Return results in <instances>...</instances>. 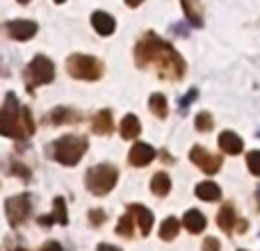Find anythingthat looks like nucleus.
<instances>
[{
	"label": "nucleus",
	"mask_w": 260,
	"mask_h": 251,
	"mask_svg": "<svg viewBox=\"0 0 260 251\" xmlns=\"http://www.w3.org/2000/svg\"><path fill=\"white\" fill-rule=\"evenodd\" d=\"M135 64L139 69L155 67L157 73L167 80H180L185 76V59L171 44L155 35V32H146L135 46Z\"/></svg>",
	"instance_id": "f257e3e1"
},
{
	"label": "nucleus",
	"mask_w": 260,
	"mask_h": 251,
	"mask_svg": "<svg viewBox=\"0 0 260 251\" xmlns=\"http://www.w3.org/2000/svg\"><path fill=\"white\" fill-rule=\"evenodd\" d=\"M35 133V121L27 108H21L14 94H7L0 110V135L5 137H27Z\"/></svg>",
	"instance_id": "f03ea898"
},
{
	"label": "nucleus",
	"mask_w": 260,
	"mask_h": 251,
	"mask_svg": "<svg viewBox=\"0 0 260 251\" xmlns=\"http://www.w3.org/2000/svg\"><path fill=\"white\" fill-rule=\"evenodd\" d=\"M85 151H87V139L78 137V135H64L53 144V158L59 165L67 167L78 165V160L85 155Z\"/></svg>",
	"instance_id": "7ed1b4c3"
},
{
	"label": "nucleus",
	"mask_w": 260,
	"mask_h": 251,
	"mask_svg": "<svg viewBox=\"0 0 260 251\" xmlns=\"http://www.w3.org/2000/svg\"><path fill=\"white\" fill-rule=\"evenodd\" d=\"M119 178V171L117 167L112 165H99V167H91L87 171V190L96 197H103V194L112 192V187L117 185Z\"/></svg>",
	"instance_id": "20e7f679"
},
{
	"label": "nucleus",
	"mask_w": 260,
	"mask_h": 251,
	"mask_svg": "<svg viewBox=\"0 0 260 251\" xmlns=\"http://www.w3.org/2000/svg\"><path fill=\"white\" fill-rule=\"evenodd\" d=\"M69 76L78 78V80H99L103 76V64L91 55H71L67 59Z\"/></svg>",
	"instance_id": "39448f33"
},
{
	"label": "nucleus",
	"mask_w": 260,
	"mask_h": 251,
	"mask_svg": "<svg viewBox=\"0 0 260 251\" xmlns=\"http://www.w3.org/2000/svg\"><path fill=\"white\" fill-rule=\"evenodd\" d=\"M55 78V67L48 57L44 55H37L25 69V80L27 87H39V85H48Z\"/></svg>",
	"instance_id": "423d86ee"
},
{
	"label": "nucleus",
	"mask_w": 260,
	"mask_h": 251,
	"mask_svg": "<svg viewBox=\"0 0 260 251\" xmlns=\"http://www.w3.org/2000/svg\"><path fill=\"white\" fill-rule=\"evenodd\" d=\"M30 208H32V201L27 194H18V197L7 199L5 212H7V217H9V224L12 226L23 224V222L27 219V215H30Z\"/></svg>",
	"instance_id": "0eeeda50"
},
{
	"label": "nucleus",
	"mask_w": 260,
	"mask_h": 251,
	"mask_svg": "<svg viewBox=\"0 0 260 251\" xmlns=\"http://www.w3.org/2000/svg\"><path fill=\"white\" fill-rule=\"evenodd\" d=\"M189 158H192L194 165L201 171H206V174H217V171L221 169V160L217 155H212V153H208L203 146H194Z\"/></svg>",
	"instance_id": "6e6552de"
},
{
	"label": "nucleus",
	"mask_w": 260,
	"mask_h": 251,
	"mask_svg": "<svg viewBox=\"0 0 260 251\" xmlns=\"http://www.w3.org/2000/svg\"><path fill=\"white\" fill-rule=\"evenodd\" d=\"M37 23L35 21H9L7 23V35L12 39H18V41H27L37 35Z\"/></svg>",
	"instance_id": "1a4fd4ad"
},
{
	"label": "nucleus",
	"mask_w": 260,
	"mask_h": 251,
	"mask_svg": "<svg viewBox=\"0 0 260 251\" xmlns=\"http://www.w3.org/2000/svg\"><path fill=\"white\" fill-rule=\"evenodd\" d=\"M128 215L133 217V222H137V224H139V231H142V235H148V233H151L153 212L148 210V208L139 206V203H133V206H128Z\"/></svg>",
	"instance_id": "9d476101"
},
{
	"label": "nucleus",
	"mask_w": 260,
	"mask_h": 251,
	"mask_svg": "<svg viewBox=\"0 0 260 251\" xmlns=\"http://www.w3.org/2000/svg\"><path fill=\"white\" fill-rule=\"evenodd\" d=\"M153 158H155L153 146H148V144H144V142H137L128 153V160L133 167H146Z\"/></svg>",
	"instance_id": "9b49d317"
},
{
	"label": "nucleus",
	"mask_w": 260,
	"mask_h": 251,
	"mask_svg": "<svg viewBox=\"0 0 260 251\" xmlns=\"http://www.w3.org/2000/svg\"><path fill=\"white\" fill-rule=\"evenodd\" d=\"M91 25H94V30L99 35L110 37L114 32V27H117V23H114V18L108 12H94L91 14Z\"/></svg>",
	"instance_id": "f8f14e48"
},
{
	"label": "nucleus",
	"mask_w": 260,
	"mask_h": 251,
	"mask_svg": "<svg viewBox=\"0 0 260 251\" xmlns=\"http://www.w3.org/2000/svg\"><path fill=\"white\" fill-rule=\"evenodd\" d=\"M185 9V16H187V23L194 27H203V7L201 0H180Z\"/></svg>",
	"instance_id": "ddd939ff"
},
{
	"label": "nucleus",
	"mask_w": 260,
	"mask_h": 251,
	"mask_svg": "<svg viewBox=\"0 0 260 251\" xmlns=\"http://www.w3.org/2000/svg\"><path fill=\"white\" fill-rule=\"evenodd\" d=\"M219 148L226 155H238V153H242V139L235 133H231V130H224L219 135Z\"/></svg>",
	"instance_id": "4468645a"
},
{
	"label": "nucleus",
	"mask_w": 260,
	"mask_h": 251,
	"mask_svg": "<svg viewBox=\"0 0 260 251\" xmlns=\"http://www.w3.org/2000/svg\"><path fill=\"white\" fill-rule=\"evenodd\" d=\"M183 226L189 233H203V231H206V217L199 210H187L183 217Z\"/></svg>",
	"instance_id": "2eb2a0df"
},
{
	"label": "nucleus",
	"mask_w": 260,
	"mask_h": 251,
	"mask_svg": "<svg viewBox=\"0 0 260 251\" xmlns=\"http://www.w3.org/2000/svg\"><path fill=\"white\" fill-rule=\"evenodd\" d=\"M112 112L110 110H101L99 114L94 117V125H91V130H94L96 135H110L112 133Z\"/></svg>",
	"instance_id": "dca6fc26"
},
{
	"label": "nucleus",
	"mask_w": 260,
	"mask_h": 251,
	"mask_svg": "<svg viewBox=\"0 0 260 251\" xmlns=\"http://www.w3.org/2000/svg\"><path fill=\"white\" fill-rule=\"evenodd\" d=\"M197 197L201 199V201H219L221 199V190L217 183H212V180H206V183L197 185Z\"/></svg>",
	"instance_id": "f3484780"
},
{
	"label": "nucleus",
	"mask_w": 260,
	"mask_h": 251,
	"mask_svg": "<svg viewBox=\"0 0 260 251\" xmlns=\"http://www.w3.org/2000/svg\"><path fill=\"white\" fill-rule=\"evenodd\" d=\"M217 224H219V229L226 231V233H231V231H233V226L238 224V215H235V210H233V206H231V203H226V206L219 210Z\"/></svg>",
	"instance_id": "a211bd4d"
},
{
	"label": "nucleus",
	"mask_w": 260,
	"mask_h": 251,
	"mask_svg": "<svg viewBox=\"0 0 260 251\" xmlns=\"http://www.w3.org/2000/svg\"><path fill=\"white\" fill-rule=\"evenodd\" d=\"M119 130H121V137L123 139H135L139 135V130H142V125H139V119L135 117V114H126Z\"/></svg>",
	"instance_id": "6ab92c4d"
},
{
	"label": "nucleus",
	"mask_w": 260,
	"mask_h": 251,
	"mask_svg": "<svg viewBox=\"0 0 260 251\" xmlns=\"http://www.w3.org/2000/svg\"><path fill=\"white\" fill-rule=\"evenodd\" d=\"M169 190H171V180H169V176L167 174H155L151 178V192L153 194H157V197H167L169 194Z\"/></svg>",
	"instance_id": "aec40b11"
},
{
	"label": "nucleus",
	"mask_w": 260,
	"mask_h": 251,
	"mask_svg": "<svg viewBox=\"0 0 260 251\" xmlns=\"http://www.w3.org/2000/svg\"><path fill=\"white\" fill-rule=\"evenodd\" d=\"M148 105H151V112L155 114L157 119H165L167 114H169V105H167V99L162 94H153Z\"/></svg>",
	"instance_id": "412c9836"
},
{
	"label": "nucleus",
	"mask_w": 260,
	"mask_h": 251,
	"mask_svg": "<svg viewBox=\"0 0 260 251\" xmlns=\"http://www.w3.org/2000/svg\"><path fill=\"white\" fill-rule=\"evenodd\" d=\"M178 229H180V222L174 219V217H169V219L160 226V238L162 240H174L176 235H178Z\"/></svg>",
	"instance_id": "4be33fe9"
},
{
	"label": "nucleus",
	"mask_w": 260,
	"mask_h": 251,
	"mask_svg": "<svg viewBox=\"0 0 260 251\" xmlns=\"http://www.w3.org/2000/svg\"><path fill=\"white\" fill-rule=\"evenodd\" d=\"M50 121L53 123H67V121H78V114L71 112L69 108H57L50 114Z\"/></svg>",
	"instance_id": "5701e85b"
},
{
	"label": "nucleus",
	"mask_w": 260,
	"mask_h": 251,
	"mask_svg": "<svg viewBox=\"0 0 260 251\" xmlns=\"http://www.w3.org/2000/svg\"><path fill=\"white\" fill-rule=\"evenodd\" d=\"M53 206H55V215H53V219H57L59 224H67V203H64V199L62 197H57L53 201Z\"/></svg>",
	"instance_id": "b1692460"
},
{
	"label": "nucleus",
	"mask_w": 260,
	"mask_h": 251,
	"mask_svg": "<svg viewBox=\"0 0 260 251\" xmlns=\"http://www.w3.org/2000/svg\"><path fill=\"white\" fill-rule=\"evenodd\" d=\"M117 233L123 235V238H130V235H133V217L130 215L121 217V222L117 224Z\"/></svg>",
	"instance_id": "393cba45"
},
{
	"label": "nucleus",
	"mask_w": 260,
	"mask_h": 251,
	"mask_svg": "<svg viewBox=\"0 0 260 251\" xmlns=\"http://www.w3.org/2000/svg\"><path fill=\"white\" fill-rule=\"evenodd\" d=\"M247 167L253 176H260V151L247 153Z\"/></svg>",
	"instance_id": "a878e982"
},
{
	"label": "nucleus",
	"mask_w": 260,
	"mask_h": 251,
	"mask_svg": "<svg viewBox=\"0 0 260 251\" xmlns=\"http://www.w3.org/2000/svg\"><path fill=\"white\" fill-rule=\"evenodd\" d=\"M194 125H197V130H201V133H208V130H212V117L208 112H201L194 119Z\"/></svg>",
	"instance_id": "bb28decb"
},
{
	"label": "nucleus",
	"mask_w": 260,
	"mask_h": 251,
	"mask_svg": "<svg viewBox=\"0 0 260 251\" xmlns=\"http://www.w3.org/2000/svg\"><path fill=\"white\" fill-rule=\"evenodd\" d=\"M89 222H91L94 226L103 224V222H105V212H103V210H91V212H89Z\"/></svg>",
	"instance_id": "cd10ccee"
},
{
	"label": "nucleus",
	"mask_w": 260,
	"mask_h": 251,
	"mask_svg": "<svg viewBox=\"0 0 260 251\" xmlns=\"http://www.w3.org/2000/svg\"><path fill=\"white\" fill-rule=\"evenodd\" d=\"M203 251H219V240L217 238H206L203 240Z\"/></svg>",
	"instance_id": "c85d7f7f"
},
{
	"label": "nucleus",
	"mask_w": 260,
	"mask_h": 251,
	"mask_svg": "<svg viewBox=\"0 0 260 251\" xmlns=\"http://www.w3.org/2000/svg\"><path fill=\"white\" fill-rule=\"evenodd\" d=\"M194 99H197V89H192V91H189V94L187 96H185V99L183 101H180V110H183V112H185V108H187V105L189 103H192V101Z\"/></svg>",
	"instance_id": "c756f323"
},
{
	"label": "nucleus",
	"mask_w": 260,
	"mask_h": 251,
	"mask_svg": "<svg viewBox=\"0 0 260 251\" xmlns=\"http://www.w3.org/2000/svg\"><path fill=\"white\" fill-rule=\"evenodd\" d=\"M12 171H14V174H18V176H21L23 180H27V178H30V169H25V167H21V165L12 167Z\"/></svg>",
	"instance_id": "7c9ffc66"
},
{
	"label": "nucleus",
	"mask_w": 260,
	"mask_h": 251,
	"mask_svg": "<svg viewBox=\"0 0 260 251\" xmlns=\"http://www.w3.org/2000/svg\"><path fill=\"white\" fill-rule=\"evenodd\" d=\"M39 251H62V247H59L57 242H53V240H50V242H46L44 247H41Z\"/></svg>",
	"instance_id": "2f4dec72"
},
{
	"label": "nucleus",
	"mask_w": 260,
	"mask_h": 251,
	"mask_svg": "<svg viewBox=\"0 0 260 251\" xmlns=\"http://www.w3.org/2000/svg\"><path fill=\"white\" fill-rule=\"evenodd\" d=\"M99 251H121V249L112 247V244H99Z\"/></svg>",
	"instance_id": "473e14b6"
},
{
	"label": "nucleus",
	"mask_w": 260,
	"mask_h": 251,
	"mask_svg": "<svg viewBox=\"0 0 260 251\" xmlns=\"http://www.w3.org/2000/svg\"><path fill=\"white\" fill-rule=\"evenodd\" d=\"M144 0H126V5L128 7H139V5H142Z\"/></svg>",
	"instance_id": "72a5a7b5"
},
{
	"label": "nucleus",
	"mask_w": 260,
	"mask_h": 251,
	"mask_svg": "<svg viewBox=\"0 0 260 251\" xmlns=\"http://www.w3.org/2000/svg\"><path fill=\"white\" fill-rule=\"evenodd\" d=\"M18 3H21V5H25V3H30V0H18Z\"/></svg>",
	"instance_id": "f704fd0d"
},
{
	"label": "nucleus",
	"mask_w": 260,
	"mask_h": 251,
	"mask_svg": "<svg viewBox=\"0 0 260 251\" xmlns=\"http://www.w3.org/2000/svg\"><path fill=\"white\" fill-rule=\"evenodd\" d=\"M55 3H57V5H62V3H64V0H55Z\"/></svg>",
	"instance_id": "c9c22d12"
},
{
	"label": "nucleus",
	"mask_w": 260,
	"mask_h": 251,
	"mask_svg": "<svg viewBox=\"0 0 260 251\" xmlns=\"http://www.w3.org/2000/svg\"><path fill=\"white\" fill-rule=\"evenodd\" d=\"M18 251H23V249H18Z\"/></svg>",
	"instance_id": "e433bc0d"
}]
</instances>
